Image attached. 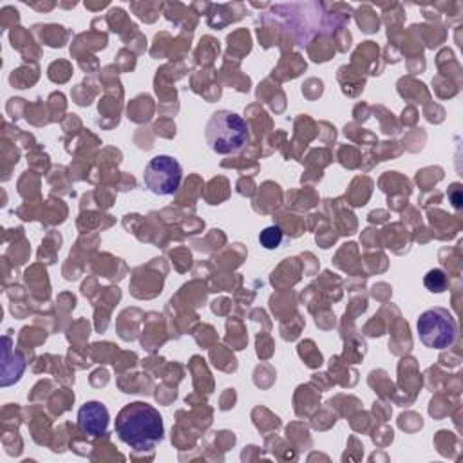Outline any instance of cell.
I'll use <instances>...</instances> for the list:
<instances>
[{
	"label": "cell",
	"instance_id": "6da1fadb",
	"mask_svg": "<svg viewBox=\"0 0 463 463\" xmlns=\"http://www.w3.org/2000/svg\"><path fill=\"white\" fill-rule=\"evenodd\" d=\"M116 434L134 450H150L163 439V418L146 402L127 403L116 416Z\"/></svg>",
	"mask_w": 463,
	"mask_h": 463
},
{
	"label": "cell",
	"instance_id": "7a4b0ae2",
	"mask_svg": "<svg viewBox=\"0 0 463 463\" xmlns=\"http://www.w3.org/2000/svg\"><path fill=\"white\" fill-rule=\"evenodd\" d=\"M204 139L212 152L228 156L237 154L246 146L250 132L246 121L237 112L221 109L210 116L204 130Z\"/></svg>",
	"mask_w": 463,
	"mask_h": 463
},
{
	"label": "cell",
	"instance_id": "3957f363",
	"mask_svg": "<svg viewBox=\"0 0 463 463\" xmlns=\"http://www.w3.org/2000/svg\"><path fill=\"white\" fill-rule=\"evenodd\" d=\"M418 338L425 347L447 349L456 342L458 324L452 313L445 307H432L423 311L416 320Z\"/></svg>",
	"mask_w": 463,
	"mask_h": 463
},
{
	"label": "cell",
	"instance_id": "277c9868",
	"mask_svg": "<svg viewBox=\"0 0 463 463\" xmlns=\"http://www.w3.org/2000/svg\"><path fill=\"white\" fill-rule=\"evenodd\" d=\"M183 181V168L172 156H154L143 170V184L156 195H172L179 190Z\"/></svg>",
	"mask_w": 463,
	"mask_h": 463
},
{
	"label": "cell",
	"instance_id": "5b68a950",
	"mask_svg": "<svg viewBox=\"0 0 463 463\" xmlns=\"http://www.w3.org/2000/svg\"><path fill=\"white\" fill-rule=\"evenodd\" d=\"M109 411L101 402H85L78 411V429L89 438H98L109 429Z\"/></svg>",
	"mask_w": 463,
	"mask_h": 463
},
{
	"label": "cell",
	"instance_id": "8992f818",
	"mask_svg": "<svg viewBox=\"0 0 463 463\" xmlns=\"http://www.w3.org/2000/svg\"><path fill=\"white\" fill-rule=\"evenodd\" d=\"M282 239H284V233H282V230H280L279 226H275V224L264 228V230L260 232V235H259V242H260L266 250H275V248H279L280 242H282Z\"/></svg>",
	"mask_w": 463,
	"mask_h": 463
},
{
	"label": "cell",
	"instance_id": "52a82bcc",
	"mask_svg": "<svg viewBox=\"0 0 463 463\" xmlns=\"http://www.w3.org/2000/svg\"><path fill=\"white\" fill-rule=\"evenodd\" d=\"M425 288L432 293H441L447 289V277L441 269H430L427 275H425Z\"/></svg>",
	"mask_w": 463,
	"mask_h": 463
}]
</instances>
